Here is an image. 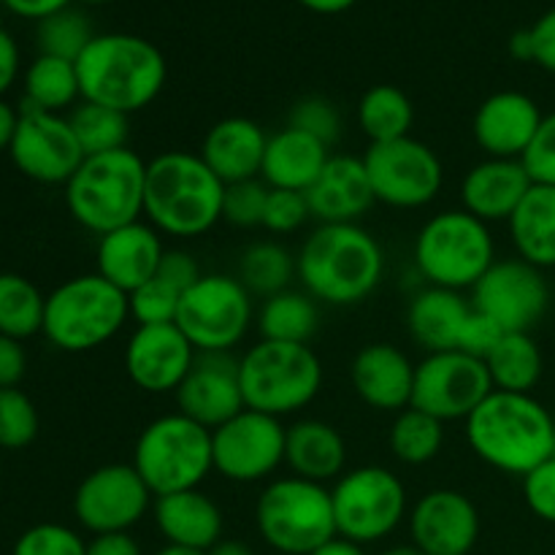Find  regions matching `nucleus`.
<instances>
[{
    "label": "nucleus",
    "instance_id": "nucleus-53",
    "mask_svg": "<svg viewBox=\"0 0 555 555\" xmlns=\"http://www.w3.org/2000/svg\"><path fill=\"white\" fill-rule=\"evenodd\" d=\"M87 555H144L139 542L130 537V531L119 534H98L87 542Z\"/></svg>",
    "mask_w": 555,
    "mask_h": 555
},
{
    "label": "nucleus",
    "instance_id": "nucleus-39",
    "mask_svg": "<svg viewBox=\"0 0 555 555\" xmlns=\"http://www.w3.org/2000/svg\"><path fill=\"white\" fill-rule=\"evenodd\" d=\"M47 296L22 274H0V336L30 339L43 331Z\"/></svg>",
    "mask_w": 555,
    "mask_h": 555
},
{
    "label": "nucleus",
    "instance_id": "nucleus-32",
    "mask_svg": "<svg viewBox=\"0 0 555 555\" xmlns=\"http://www.w3.org/2000/svg\"><path fill=\"white\" fill-rule=\"evenodd\" d=\"M507 228L518 258L542 271L555 269V188L534 184Z\"/></svg>",
    "mask_w": 555,
    "mask_h": 555
},
{
    "label": "nucleus",
    "instance_id": "nucleus-3",
    "mask_svg": "<svg viewBox=\"0 0 555 555\" xmlns=\"http://www.w3.org/2000/svg\"><path fill=\"white\" fill-rule=\"evenodd\" d=\"M225 182L188 150H171L146 163L144 220L160 236L198 238L222 222Z\"/></svg>",
    "mask_w": 555,
    "mask_h": 555
},
{
    "label": "nucleus",
    "instance_id": "nucleus-49",
    "mask_svg": "<svg viewBox=\"0 0 555 555\" xmlns=\"http://www.w3.org/2000/svg\"><path fill=\"white\" fill-rule=\"evenodd\" d=\"M524 499L537 518L555 526V455L524 477Z\"/></svg>",
    "mask_w": 555,
    "mask_h": 555
},
{
    "label": "nucleus",
    "instance_id": "nucleus-14",
    "mask_svg": "<svg viewBox=\"0 0 555 555\" xmlns=\"http://www.w3.org/2000/svg\"><path fill=\"white\" fill-rule=\"evenodd\" d=\"M285 434L280 417L242 410L236 417L211 431L215 472L236 486L274 480L285 466Z\"/></svg>",
    "mask_w": 555,
    "mask_h": 555
},
{
    "label": "nucleus",
    "instance_id": "nucleus-40",
    "mask_svg": "<svg viewBox=\"0 0 555 555\" xmlns=\"http://www.w3.org/2000/svg\"><path fill=\"white\" fill-rule=\"evenodd\" d=\"M68 122L74 128L85 157L106 155V152L125 150L130 139V114L117 108L101 106V103L79 101L68 114Z\"/></svg>",
    "mask_w": 555,
    "mask_h": 555
},
{
    "label": "nucleus",
    "instance_id": "nucleus-34",
    "mask_svg": "<svg viewBox=\"0 0 555 555\" xmlns=\"http://www.w3.org/2000/svg\"><path fill=\"white\" fill-rule=\"evenodd\" d=\"M356 119L369 144L406 139L415 125V106L410 95L396 85H374L361 95Z\"/></svg>",
    "mask_w": 555,
    "mask_h": 555
},
{
    "label": "nucleus",
    "instance_id": "nucleus-64",
    "mask_svg": "<svg viewBox=\"0 0 555 555\" xmlns=\"http://www.w3.org/2000/svg\"><path fill=\"white\" fill-rule=\"evenodd\" d=\"M520 555H540V553H520Z\"/></svg>",
    "mask_w": 555,
    "mask_h": 555
},
{
    "label": "nucleus",
    "instance_id": "nucleus-36",
    "mask_svg": "<svg viewBox=\"0 0 555 555\" xmlns=\"http://www.w3.org/2000/svg\"><path fill=\"white\" fill-rule=\"evenodd\" d=\"M81 98L76 63L52 54H38L25 70V106L63 114Z\"/></svg>",
    "mask_w": 555,
    "mask_h": 555
},
{
    "label": "nucleus",
    "instance_id": "nucleus-51",
    "mask_svg": "<svg viewBox=\"0 0 555 555\" xmlns=\"http://www.w3.org/2000/svg\"><path fill=\"white\" fill-rule=\"evenodd\" d=\"M27 372V352L20 339L0 336V388H16Z\"/></svg>",
    "mask_w": 555,
    "mask_h": 555
},
{
    "label": "nucleus",
    "instance_id": "nucleus-47",
    "mask_svg": "<svg viewBox=\"0 0 555 555\" xmlns=\"http://www.w3.org/2000/svg\"><path fill=\"white\" fill-rule=\"evenodd\" d=\"M309 220H312V211H309L307 193L269 188V201H266L263 211L266 231L276 233V236H291V233L301 231Z\"/></svg>",
    "mask_w": 555,
    "mask_h": 555
},
{
    "label": "nucleus",
    "instance_id": "nucleus-30",
    "mask_svg": "<svg viewBox=\"0 0 555 555\" xmlns=\"http://www.w3.org/2000/svg\"><path fill=\"white\" fill-rule=\"evenodd\" d=\"M285 466L296 477L325 486L347 469V442L341 431L318 417H304L287 426Z\"/></svg>",
    "mask_w": 555,
    "mask_h": 555
},
{
    "label": "nucleus",
    "instance_id": "nucleus-60",
    "mask_svg": "<svg viewBox=\"0 0 555 555\" xmlns=\"http://www.w3.org/2000/svg\"><path fill=\"white\" fill-rule=\"evenodd\" d=\"M206 555H255V551L242 540H220L206 551Z\"/></svg>",
    "mask_w": 555,
    "mask_h": 555
},
{
    "label": "nucleus",
    "instance_id": "nucleus-33",
    "mask_svg": "<svg viewBox=\"0 0 555 555\" xmlns=\"http://www.w3.org/2000/svg\"><path fill=\"white\" fill-rule=\"evenodd\" d=\"M260 339L291 341V345H309L320 328V304L307 291H287L263 298L258 309Z\"/></svg>",
    "mask_w": 555,
    "mask_h": 555
},
{
    "label": "nucleus",
    "instance_id": "nucleus-43",
    "mask_svg": "<svg viewBox=\"0 0 555 555\" xmlns=\"http://www.w3.org/2000/svg\"><path fill=\"white\" fill-rule=\"evenodd\" d=\"M38 410L20 388H0V450H22L36 442Z\"/></svg>",
    "mask_w": 555,
    "mask_h": 555
},
{
    "label": "nucleus",
    "instance_id": "nucleus-10",
    "mask_svg": "<svg viewBox=\"0 0 555 555\" xmlns=\"http://www.w3.org/2000/svg\"><path fill=\"white\" fill-rule=\"evenodd\" d=\"M130 464L155 499L193 491L215 472L211 431L182 412H168L141 428Z\"/></svg>",
    "mask_w": 555,
    "mask_h": 555
},
{
    "label": "nucleus",
    "instance_id": "nucleus-9",
    "mask_svg": "<svg viewBox=\"0 0 555 555\" xmlns=\"http://www.w3.org/2000/svg\"><path fill=\"white\" fill-rule=\"evenodd\" d=\"M260 537L276 555H312L336 534L331 488L304 477H274L255 504Z\"/></svg>",
    "mask_w": 555,
    "mask_h": 555
},
{
    "label": "nucleus",
    "instance_id": "nucleus-35",
    "mask_svg": "<svg viewBox=\"0 0 555 555\" xmlns=\"http://www.w3.org/2000/svg\"><path fill=\"white\" fill-rule=\"evenodd\" d=\"M486 366L493 390L507 393H531L545 372L542 350L531 334H504L486 358Z\"/></svg>",
    "mask_w": 555,
    "mask_h": 555
},
{
    "label": "nucleus",
    "instance_id": "nucleus-7",
    "mask_svg": "<svg viewBox=\"0 0 555 555\" xmlns=\"http://www.w3.org/2000/svg\"><path fill=\"white\" fill-rule=\"evenodd\" d=\"M128 320V293L95 271L65 280L49 293L41 334L63 352H90L112 341Z\"/></svg>",
    "mask_w": 555,
    "mask_h": 555
},
{
    "label": "nucleus",
    "instance_id": "nucleus-41",
    "mask_svg": "<svg viewBox=\"0 0 555 555\" xmlns=\"http://www.w3.org/2000/svg\"><path fill=\"white\" fill-rule=\"evenodd\" d=\"M98 33H92V22L87 20V14L70 9V5L38 22L36 33L41 54L70 60V63L79 60V54L90 47V41Z\"/></svg>",
    "mask_w": 555,
    "mask_h": 555
},
{
    "label": "nucleus",
    "instance_id": "nucleus-57",
    "mask_svg": "<svg viewBox=\"0 0 555 555\" xmlns=\"http://www.w3.org/2000/svg\"><path fill=\"white\" fill-rule=\"evenodd\" d=\"M509 54L515 60H520V63H534V41H531L529 27L513 33V38H509Z\"/></svg>",
    "mask_w": 555,
    "mask_h": 555
},
{
    "label": "nucleus",
    "instance_id": "nucleus-24",
    "mask_svg": "<svg viewBox=\"0 0 555 555\" xmlns=\"http://www.w3.org/2000/svg\"><path fill=\"white\" fill-rule=\"evenodd\" d=\"M307 204L312 220L320 225L361 222V217L377 204L363 157L331 155L320 177L307 190Z\"/></svg>",
    "mask_w": 555,
    "mask_h": 555
},
{
    "label": "nucleus",
    "instance_id": "nucleus-20",
    "mask_svg": "<svg viewBox=\"0 0 555 555\" xmlns=\"http://www.w3.org/2000/svg\"><path fill=\"white\" fill-rule=\"evenodd\" d=\"M410 537L426 555H469L480 540V513L466 493L437 488L410 509Z\"/></svg>",
    "mask_w": 555,
    "mask_h": 555
},
{
    "label": "nucleus",
    "instance_id": "nucleus-31",
    "mask_svg": "<svg viewBox=\"0 0 555 555\" xmlns=\"http://www.w3.org/2000/svg\"><path fill=\"white\" fill-rule=\"evenodd\" d=\"M331 157V146L301 130L285 125L269 135L263 155L260 179L274 190H298L307 193L314 179L325 168Z\"/></svg>",
    "mask_w": 555,
    "mask_h": 555
},
{
    "label": "nucleus",
    "instance_id": "nucleus-22",
    "mask_svg": "<svg viewBox=\"0 0 555 555\" xmlns=\"http://www.w3.org/2000/svg\"><path fill=\"white\" fill-rule=\"evenodd\" d=\"M542 117L537 101L526 92L502 90L488 95L477 106L472 133L477 146L488 157H504V160H520L529 150Z\"/></svg>",
    "mask_w": 555,
    "mask_h": 555
},
{
    "label": "nucleus",
    "instance_id": "nucleus-48",
    "mask_svg": "<svg viewBox=\"0 0 555 555\" xmlns=\"http://www.w3.org/2000/svg\"><path fill=\"white\" fill-rule=\"evenodd\" d=\"M520 163L529 171L531 182L555 188V112L542 117L540 128H537L534 139H531Z\"/></svg>",
    "mask_w": 555,
    "mask_h": 555
},
{
    "label": "nucleus",
    "instance_id": "nucleus-28",
    "mask_svg": "<svg viewBox=\"0 0 555 555\" xmlns=\"http://www.w3.org/2000/svg\"><path fill=\"white\" fill-rule=\"evenodd\" d=\"M152 518H155V526L166 545L201 553L215 547L222 540V529H225L220 504L206 496L201 488L157 496L152 504Z\"/></svg>",
    "mask_w": 555,
    "mask_h": 555
},
{
    "label": "nucleus",
    "instance_id": "nucleus-42",
    "mask_svg": "<svg viewBox=\"0 0 555 555\" xmlns=\"http://www.w3.org/2000/svg\"><path fill=\"white\" fill-rule=\"evenodd\" d=\"M188 291L190 287L179 285L177 280L163 274L160 266H157L155 276L146 280L141 287H135V291L128 296L130 320H135V325L177 323L179 304H182L184 293Z\"/></svg>",
    "mask_w": 555,
    "mask_h": 555
},
{
    "label": "nucleus",
    "instance_id": "nucleus-2",
    "mask_svg": "<svg viewBox=\"0 0 555 555\" xmlns=\"http://www.w3.org/2000/svg\"><path fill=\"white\" fill-rule=\"evenodd\" d=\"M472 453L491 469L526 477L555 455V417L531 393L493 390L464 421Z\"/></svg>",
    "mask_w": 555,
    "mask_h": 555
},
{
    "label": "nucleus",
    "instance_id": "nucleus-54",
    "mask_svg": "<svg viewBox=\"0 0 555 555\" xmlns=\"http://www.w3.org/2000/svg\"><path fill=\"white\" fill-rule=\"evenodd\" d=\"M16 76H20V47L14 36L0 27V98L14 87Z\"/></svg>",
    "mask_w": 555,
    "mask_h": 555
},
{
    "label": "nucleus",
    "instance_id": "nucleus-63",
    "mask_svg": "<svg viewBox=\"0 0 555 555\" xmlns=\"http://www.w3.org/2000/svg\"><path fill=\"white\" fill-rule=\"evenodd\" d=\"M85 3H106V0H85Z\"/></svg>",
    "mask_w": 555,
    "mask_h": 555
},
{
    "label": "nucleus",
    "instance_id": "nucleus-59",
    "mask_svg": "<svg viewBox=\"0 0 555 555\" xmlns=\"http://www.w3.org/2000/svg\"><path fill=\"white\" fill-rule=\"evenodd\" d=\"M298 3L307 5L314 14H341L356 5V0H298Z\"/></svg>",
    "mask_w": 555,
    "mask_h": 555
},
{
    "label": "nucleus",
    "instance_id": "nucleus-17",
    "mask_svg": "<svg viewBox=\"0 0 555 555\" xmlns=\"http://www.w3.org/2000/svg\"><path fill=\"white\" fill-rule=\"evenodd\" d=\"M155 496L133 464H106L92 469L74 493L76 524L92 537L130 531L146 518Z\"/></svg>",
    "mask_w": 555,
    "mask_h": 555
},
{
    "label": "nucleus",
    "instance_id": "nucleus-46",
    "mask_svg": "<svg viewBox=\"0 0 555 555\" xmlns=\"http://www.w3.org/2000/svg\"><path fill=\"white\" fill-rule=\"evenodd\" d=\"M11 555H87V542L70 526L38 524L20 534Z\"/></svg>",
    "mask_w": 555,
    "mask_h": 555
},
{
    "label": "nucleus",
    "instance_id": "nucleus-58",
    "mask_svg": "<svg viewBox=\"0 0 555 555\" xmlns=\"http://www.w3.org/2000/svg\"><path fill=\"white\" fill-rule=\"evenodd\" d=\"M312 555H366V551H363V545H356V542L345 540V537H334V540L325 542Z\"/></svg>",
    "mask_w": 555,
    "mask_h": 555
},
{
    "label": "nucleus",
    "instance_id": "nucleus-37",
    "mask_svg": "<svg viewBox=\"0 0 555 555\" xmlns=\"http://www.w3.org/2000/svg\"><path fill=\"white\" fill-rule=\"evenodd\" d=\"M236 276L253 296L271 298L287 291L298 276L296 255L280 242H255L238 258Z\"/></svg>",
    "mask_w": 555,
    "mask_h": 555
},
{
    "label": "nucleus",
    "instance_id": "nucleus-27",
    "mask_svg": "<svg viewBox=\"0 0 555 555\" xmlns=\"http://www.w3.org/2000/svg\"><path fill=\"white\" fill-rule=\"evenodd\" d=\"M269 133L249 117H225L206 130L201 152L206 166L225 184L260 179Z\"/></svg>",
    "mask_w": 555,
    "mask_h": 555
},
{
    "label": "nucleus",
    "instance_id": "nucleus-19",
    "mask_svg": "<svg viewBox=\"0 0 555 555\" xmlns=\"http://www.w3.org/2000/svg\"><path fill=\"white\" fill-rule=\"evenodd\" d=\"M195 358L198 350L190 345L177 323L135 325L125 345V372L144 393H177Z\"/></svg>",
    "mask_w": 555,
    "mask_h": 555
},
{
    "label": "nucleus",
    "instance_id": "nucleus-12",
    "mask_svg": "<svg viewBox=\"0 0 555 555\" xmlns=\"http://www.w3.org/2000/svg\"><path fill=\"white\" fill-rule=\"evenodd\" d=\"M253 298L236 274H201L179 304L177 325L198 352H231L258 318Z\"/></svg>",
    "mask_w": 555,
    "mask_h": 555
},
{
    "label": "nucleus",
    "instance_id": "nucleus-50",
    "mask_svg": "<svg viewBox=\"0 0 555 555\" xmlns=\"http://www.w3.org/2000/svg\"><path fill=\"white\" fill-rule=\"evenodd\" d=\"M502 336H504V331L499 328L491 318H486V314L477 312V309L472 307L469 320H466L464 331H461L459 350L466 352V356L486 361V358L491 356L493 347L499 345V339H502Z\"/></svg>",
    "mask_w": 555,
    "mask_h": 555
},
{
    "label": "nucleus",
    "instance_id": "nucleus-1",
    "mask_svg": "<svg viewBox=\"0 0 555 555\" xmlns=\"http://www.w3.org/2000/svg\"><path fill=\"white\" fill-rule=\"evenodd\" d=\"M301 287L325 307L366 301L385 276V249L361 222L318 225L296 255Z\"/></svg>",
    "mask_w": 555,
    "mask_h": 555
},
{
    "label": "nucleus",
    "instance_id": "nucleus-29",
    "mask_svg": "<svg viewBox=\"0 0 555 555\" xmlns=\"http://www.w3.org/2000/svg\"><path fill=\"white\" fill-rule=\"evenodd\" d=\"M472 314V301L459 291L426 285L410 298L406 331L426 352L459 350L461 331Z\"/></svg>",
    "mask_w": 555,
    "mask_h": 555
},
{
    "label": "nucleus",
    "instance_id": "nucleus-56",
    "mask_svg": "<svg viewBox=\"0 0 555 555\" xmlns=\"http://www.w3.org/2000/svg\"><path fill=\"white\" fill-rule=\"evenodd\" d=\"M16 125H20V112L0 98V152H5L11 146Z\"/></svg>",
    "mask_w": 555,
    "mask_h": 555
},
{
    "label": "nucleus",
    "instance_id": "nucleus-25",
    "mask_svg": "<svg viewBox=\"0 0 555 555\" xmlns=\"http://www.w3.org/2000/svg\"><path fill=\"white\" fill-rule=\"evenodd\" d=\"M163 255H166V247H163L160 233L146 220H135L98 238L95 266L103 280L130 296L135 287L155 276Z\"/></svg>",
    "mask_w": 555,
    "mask_h": 555
},
{
    "label": "nucleus",
    "instance_id": "nucleus-61",
    "mask_svg": "<svg viewBox=\"0 0 555 555\" xmlns=\"http://www.w3.org/2000/svg\"><path fill=\"white\" fill-rule=\"evenodd\" d=\"M379 555H426L421 551V547H415L410 542V545H393V547H388V551H383Z\"/></svg>",
    "mask_w": 555,
    "mask_h": 555
},
{
    "label": "nucleus",
    "instance_id": "nucleus-52",
    "mask_svg": "<svg viewBox=\"0 0 555 555\" xmlns=\"http://www.w3.org/2000/svg\"><path fill=\"white\" fill-rule=\"evenodd\" d=\"M529 30L531 41H534V63L555 74V5L545 11Z\"/></svg>",
    "mask_w": 555,
    "mask_h": 555
},
{
    "label": "nucleus",
    "instance_id": "nucleus-16",
    "mask_svg": "<svg viewBox=\"0 0 555 555\" xmlns=\"http://www.w3.org/2000/svg\"><path fill=\"white\" fill-rule=\"evenodd\" d=\"M469 301L504 334H531L551 307V285L545 271L524 258H504L472 287Z\"/></svg>",
    "mask_w": 555,
    "mask_h": 555
},
{
    "label": "nucleus",
    "instance_id": "nucleus-5",
    "mask_svg": "<svg viewBox=\"0 0 555 555\" xmlns=\"http://www.w3.org/2000/svg\"><path fill=\"white\" fill-rule=\"evenodd\" d=\"M146 160L125 150L90 155L65 182V206L85 231L98 238L108 231L144 220Z\"/></svg>",
    "mask_w": 555,
    "mask_h": 555
},
{
    "label": "nucleus",
    "instance_id": "nucleus-18",
    "mask_svg": "<svg viewBox=\"0 0 555 555\" xmlns=\"http://www.w3.org/2000/svg\"><path fill=\"white\" fill-rule=\"evenodd\" d=\"M9 155L27 179L38 184H63V188L85 160V152L65 114H49L27 106H22L20 112V125Z\"/></svg>",
    "mask_w": 555,
    "mask_h": 555
},
{
    "label": "nucleus",
    "instance_id": "nucleus-44",
    "mask_svg": "<svg viewBox=\"0 0 555 555\" xmlns=\"http://www.w3.org/2000/svg\"><path fill=\"white\" fill-rule=\"evenodd\" d=\"M287 125L323 141L325 146H334L341 139V130H345L339 106L325 95H307L293 103L291 114H287Z\"/></svg>",
    "mask_w": 555,
    "mask_h": 555
},
{
    "label": "nucleus",
    "instance_id": "nucleus-15",
    "mask_svg": "<svg viewBox=\"0 0 555 555\" xmlns=\"http://www.w3.org/2000/svg\"><path fill=\"white\" fill-rule=\"evenodd\" d=\"M491 393L493 383L486 361L461 350L428 352L421 363H415L410 406L442 423L466 421Z\"/></svg>",
    "mask_w": 555,
    "mask_h": 555
},
{
    "label": "nucleus",
    "instance_id": "nucleus-11",
    "mask_svg": "<svg viewBox=\"0 0 555 555\" xmlns=\"http://www.w3.org/2000/svg\"><path fill=\"white\" fill-rule=\"evenodd\" d=\"M331 499L336 534L363 547L388 540L410 509L401 477L377 464L345 472L331 488Z\"/></svg>",
    "mask_w": 555,
    "mask_h": 555
},
{
    "label": "nucleus",
    "instance_id": "nucleus-13",
    "mask_svg": "<svg viewBox=\"0 0 555 555\" xmlns=\"http://www.w3.org/2000/svg\"><path fill=\"white\" fill-rule=\"evenodd\" d=\"M363 166L377 204L390 209H423L442 193V160L426 141L415 135L369 144Z\"/></svg>",
    "mask_w": 555,
    "mask_h": 555
},
{
    "label": "nucleus",
    "instance_id": "nucleus-4",
    "mask_svg": "<svg viewBox=\"0 0 555 555\" xmlns=\"http://www.w3.org/2000/svg\"><path fill=\"white\" fill-rule=\"evenodd\" d=\"M81 101L135 114L155 103L168 79L160 49L133 33H101L76 60Z\"/></svg>",
    "mask_w": 555,
    "mask_h": 555
},
{
    "label": "nucleus",
    "instance_id": "nucleus-62",
    "mask_svg": "<svg viewBox=\"0 0 555 555\" xmlns=\"http://www.w3.org/2000/svg\"><path fill=\"white\" fill-rule=\"evenodd\" d=\"M155 555H206V553L188 551V547H177V545H166V547H160Z\"/></svg>",
    "mask_w": 555,
    "mask_h": 555
},
{
    "label": "nucleus",
    "instance_id": "nucleus-23",
    "mask_svg": "<svg viewBox=\"0 0 555 555\" xmlns=\"http://www.w3.org/2000/svg\"><path fill=\"white\" fill-rule=\"evenodd\" d=\"M350 383L358 399L377 412H396L412 404L415 363L401 347L374 341L358 350L350 363Z\"/></svg>",
    "mask_w": 555,
    "mask_h": 555
},
{
    "label": "nucleus",
    "instance_id": "nucleus-55",
    "mask_svg": "<svg viewBox=\"0 0 555 555\" xmlns=\"http://www.w3.org/2000/svg\"><path fill=\"white\" fill-rule=\"evenodd\" d=\"M9 5V11H14L16 16H25V20H47V16L57 14V11L68 9L70 0H3Z\"/></svg>",
    "mask_w": 555,
    "mask_h": 555
},
{
    "label": "nucleus",
    "instance_id": "nucleus-21",
    "mask_svg": "<svg viewBox=\"0 0 555 555\" xmlns=\"http://www.w3.org/2000/svg\"><path fill=\"white\" fill-rule=\"evenodd\" d=\"M177 412L215 431L236 417L244 406L238 358L231 352H198L193 369L173 393Z\"/></svg>",
    "mask_w": 555,
    "mask_h": 555
},
{
    "label": "nucleus",
    "instance_id": "nucleus-26",
    "mask_svg": "<svg viewBox=\"0 0 555 555\" xmlns=\"http://www.w3.org/2000/svg\"><path fill=\"white\" fill-rule=\"evenodd\" d=\"M534 188L529 171L520 160L486 157L475 163L461 179V209L475 215L477 220L509 222L526 193Z\"/></svg>",
    "mask_w": 555,
    "mask_h": 555
},
{
    "label": "nucleus",
    "instance_id": "nucleus-45",
    "mask_svg": "<svg viewBox=\"0 0 555 555\" xmlns=\"http://www.w3.org/2000/svg\"><path fill=\"white\" fill-rule=\"evenodd\" d=\"M269 201V184L263 179L225 184L222 198V222L233 228H263V211Z\"/></svg>",
    "mask_w": 555,
    "mask_h": 555
},
{
    "label": "nucleus",
    "instance_id": "nucleus-8",
    "mask_svg": "<svg viewBox=\"0 0 555 555\" xmlns=\"http://www.w3.org/2000/svg\"><path fill=\"white\" fill-rule=\"evenodd\" d=\"M244 406L271 417L307 410L323 388V363L309 345L260 339L238 358Z\"/></svg>",
    "mask_w": 555,
    "mask_h": 555
},
{
    "label": "nucleus",
    "instance_id": "nucleus-38",
    "mask_svg": "<svg viewBox=\"0 0 555 555\" xmlns=\"http://www.w3.org/2000/svg\"><path fill=\"white\" fill-rule=\"evenodd\" d=\"M444 423L426 412L406 406L396 415L388 431V448L393 459L404 466H426L442 453Z\"/></svg>",
    "mask_w": 555,
    "mask_h": 555
},
{
    "label": "nucleus",
    "instance_id": "nucleus-6",
    "mask_svg": "<svg viewBox=\"0 0 555 555\" xmlns=\"http://www.w3.org/2000/svg\"><path fill=\"white\" fill-rule=\"evenodd\" d=\"M412 260L426 285L464 293L496 263V242L488 222L466 209H444L423 222Z\"/></svg>",
    "mask_w": 555,
    "mask_h": 555
}]
</instances>
